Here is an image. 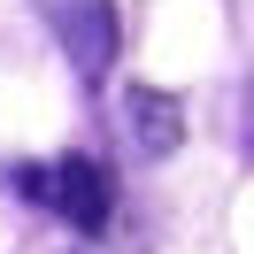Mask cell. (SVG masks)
Returning <instances> with one entry per match:
<instances>
[{
	"instance_id": "obj_2",
	"label": "cell",
	"mask_w": 254,
	"mask_h": 254,
	"mask_svg": "<svg viewBox=\"0 0 254 254\" xmlns=\"http://www.w3.org/2000/svg\"><path fill=\"white\" fill-rule=\"evenodd\" d=\"M54 31H62L69 62H77L85 77H100V69L116 62V8H108V0H62Z\"/></svg>"
},
{
	"instance_id": "obj_3",
	"label": "cell",
	"mask_w": 254,
	"mask_h": 254,
	"mask_svg": "<svg viewBox=\"0 0 254 254\" xmlns=\"http://www.w3.org/2000/svg\"><path fill=\"white\" fill-rule=\"evenodd\" d=\"M124 116H131V146L139 154H177V139H185V108H177L170 93H131L124 100Z\"/></svg>"
},
{
	"instance_id": "obj_1",
	"label": "cell",
	"mask_w": 254,
	"mask_h": 254,
	"mask_svg": "<svg viewBox=\"0 0 254 254\" xmlns=\"http://www.w3.org/2000/svg\"><path fill=\"white\" fill-rule=\"evenodd\" d=\"M47 208L62 223H77V231H108V216H116V177H108V162L62 154L47 170Z\"/></svg>"
}]
</instances>
